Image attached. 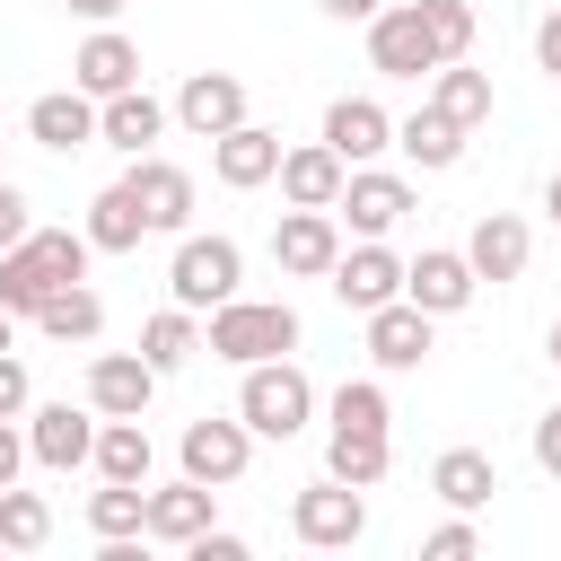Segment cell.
Segmentation results:
<instances>
[{
	"label": "cell",
	"mask_w": 561,
	"mask_h": 561,
	"mask_svg": "<svg viewBox=\"0 0 561 561\" xmlns=\"http://www.w3.org/2000/svg\"><path fill=\"white\" fill-rule=\"evenodd\" d=\"M140 237H149L140 193H131V184H105V193L88 202V245H96V254H140Z\"/></svg>",
	"instance_id": "cell-26"
},
{
	"label": "cell",
	"mask_w": 561,
	"mask_h": 561,
	"mask_svg": "<svg viewBox=\"0 0 561 561\" xmlns=\"http://www.w3.org/2000/svg\"><path fill=\"white\" fill-rule=\"evenodd\" d=\"M53 543V508L35 500V491H0V552H44Z\"/></svg>",
	"instance_id": "cell-34"
},
{
	"label": "cell",
	"mask_w": 561,
	"mask_h": 561,
	"mask_svg": "<svg viewBox=\"0 0 561 561\" xmlns=\"http://www.w3.org/2000/svg\"><path fill=\"white\" fill-rule=\"evenodd\" d=\"M202 351L210 359H228V368H254V359H280V351H298V307L289 298H219L210 316H202Z\"/></svg>",
	"instance_id": "cell-2"
},
{
	"label": "cell",
	"mask_w": 561,
	"mask_h": 561,
	"mask_svg": "<svg viewBox=\"0 0 561 561\" xmlns=\"http://www.w3.org/2000/svg\"><path fill=\"white\" fill-rule=\"evenodd\" d=\"M175 123V105H158L149 88H123V96H105L96 105V140L105 149H123V158H149V140Z\"/></svg>",
	"instance_id": "cell-22"
},
{
	"label": "cell",
	"mask_w": 561,
	"mask_h": 561,
	"mask_svg": "<svg viewBox=\"0 0 561 561\" xmlns=\"http://www.w3.org/2000/svg\"><path fill=\"white\" fill-rule=\"evenodd\" d=\"M403 210H412V184L386 175V167H351V184L333 202V219H351V237H394Z\"/></svg>",
	"instance_id": "cell-12"
},
{
	"label": "cell",
	"mask_w": 561,
	"mask_h": 561,
	"mask_svg": "<svg viewBox=\"0 0 561 561\" xmlns=\"http://www.w3.org/2000/svg\"><path fill=\"white\" fill-rule=\"evenodd\" d=\"M421 18H430V35H438V61H465V53H473V9H465V0H421Z\"/></svg>",
	"instance_id": "cell-36"
},
{
	"label": "cell",
	"mask_w": 561,
	"mask_h": 561,
	"mask_svg": "<svg viewBox=\"0 0 561 561\" xmlns=\"http://www.w3.org/2000/svg\"><path fill=\"white\" fill-rule=\"evenodd\" d=\"M430 324H438V316H430V307H412V298L368 307V359H377V368H394V377H403V368H421V359H430Z\"/></svg>",
	"instance_id": "cell-17"
},
{
	"label": "cell",
	"mask_w": 561,
	"mask_h": 561,
	"mask_svg": "<svg viewBox=\"0 0 561 561\" xmlns=\"http://www.w3.org/2000/svg\"><path fill=\"white\" fill-rule=\"evenodd\" d=\"M535 70H543V79H561V9H552V18H535Z\"/></svg>",
	"instance_id": "cell-41"
},
{
	"label": "cell",
	"mask_w": 561,
	"mask_h": 561,
	"mask_svg": "<svg viewBox=\"0 0 561 561\" xmlns=\"http://www.w3.org/2000/svg\"><path fill=\"white\" fill-rule=\"evenodd\" d=\"M35 412V386H26V359L0 351V421H26Z\"/></svg>",
	"instance_id": "cell-38"
},
{
	"label": "cell",
	"mask_w": 561,
	"mask_h": 561,
	"mask_svg": "<svg viewBox=\"0 0 561 561\" xmlns=\"http://www.w3.org/2000/svg\"><path fill=\"white\" fill-rule=\"evenodd\" d=\"M96 482H149V465H158V447H149V430L140 421H105L96 430Z\"/></svg>",
	"instance_id": "cell-31"
},
{
	"label": "cell",
	"mask_w": 561,
	"mask_h": 561,
	"mask_svg": "<svg viewBox=\"0 0 561 561\" xmlns=\"http://www.w3.org/2000/svg\"><path fill=\"white\" fill-rule=\"evenodd\" d=\"M543 210H552V228H561V175H552V184H543Z\"/></svg>",
	"instance_id": "cell-47"
},
{
	"label": "cell",
	"mask_w": 561,
	"mask_h": 561,
	"mask_svg": "<svg viewBox=\"0 0 561 561\" xmlns=\"http://www.w3.org/2000/svg\"><path fill=\"white\" fill-rule=\"evenodd\" d=\"M184 552H193V561H245V543H237V535H219V526H210V535H193Z\"/></svg>",
	"instance_id": "cell-43"
},
{
	"label": "cell",
	"mask_w": 561,
	"mask_h": 561,
	"mask_svg": "<svg viewBox=\"0 0 561 561\" xmlns=\"http://www.w3.org/2000/svg\"><path fill=\"white\" fill-rule=\"evenodd\" d=\"M175 123H184L193 140L237 131V123H245V79H237V70H193V79L175 88Z\"/></svg>",
	"instance_id": "cell-13"
},
{
	"label": "cell",
	"mask_w": 561,
	"mask_h": 561,
	"mask_svg": "<svg viewBox=\"0 0 561 561\" xmlns=\"http://www.w3.org/2000/svg\"><path fill=\"white\" fill-rule=\"evenodd\" d=\"M386 421H394V403H386V386H377V377L333 386V430H386Z\"/></svg>",
	"instance_id": "cell-35"
},
{
	"label": "cell",
	"mask_w": 561,
	"mask_h": 561,
	"mask_svg": "<svg viewBox=\"0 0 561 561\" xmlns=\"http://www.w3.org/2000/svg\"><path fill=\"white\" fill-rule=\"evenodd\" d=\"M149 394H158V368H149L140 351H96V359H88V403H96L105 421H140Z\"/></svg>",
	"instance_id": "cell-15"
},
{
	"label": "cell",
	"mask_w": 561,
	"mask_h": 561,
	"mask_svg": "<svg viewBox=\"0 0 561 561\" xmlns=\"http://www.w3.org/2000/svg\"><path fill=\"white\" fill-rule=\"evenodd\" d=\"M368 70H377V79H430V70H438V35H430L421 0L368 18Z\"/></svg>",
	"instance_id": "cell-6"
},
{
	"label": "cell",
	"mask_w": 561,
	"mask_h": 561,
	"mask_svg": "<svg viewBox=\"0 0 561 561\" xmlns=\"http://www.w3.org/2000/svg\"><path fill=\"white\" fill-rule=\"evenodd\" d=\"M193 351H202V316H193V307H158V316L140 324V359H149L158 377H175Z\"/></svg>",
	"instance_id": "cell-30"
},
{
	"label": "cell",
	"mask_w": 561,
	"mask_h": 561,
	"mask_svg": "<svg viewBox=\"0 0 561 561\" xmlns=\"http://www.w3.org/2000/svg\"><path fill=\"white\" fill-rule=\"evenodd\" d=\"M26 456H35V447H26V430H18V421H0V491L26 473Z\"/></svg>",
	"instance_id": "cell-40"
},
{
	"label": "cell",
	"mask_w": 561,
	"mask_h": 561,
	"mask_svg": "<svg viewBox=\"0 0 561 561\" xmlns=\"http://www.w3.org/2000/svg\"><path fill=\"white\" fill-rule=\"evenodd\" d=\"M272 263L289 272V280H324L333 263H342V219L333 210H280V228H272Z\"/></svg>",
	"instance_id": "cell-7"
},
{
	"label": "cell",
	"mask_w": 561,
	"mask_h": 561,
	"mask_svg": "<svg viewBox=\"0 0 561 561\" xmlns=\"http://www.w3.org/2000/svg\"><path fill=\"white\" fill-rule=\"evenodd\" d=\"M167 289H175V307H193V316H210L219 298H237L245 289V254H237V237H175V263H167Z\"/></svg>",
	"instance_id": "cell-4"
},
{
	"label": "cell",
	"mask_w": 561,
	"mask_h": 561,
	"mask_svg": "<svg viewBox=\"0 0 561 561\" xmlns=\"http://www.w3.org/2000/svg\"><path fill=\"white\" fill-rule=\"evenodd\" d=\"M175 456H184V473H193V482L228 491V482H245V465H254V430H245V421H210V412H202V421H184V447H175Z\"/></svg>",
	"instance_id": "cell-9"
},
{
	"label": "cell",
	"mask_w": 561,
	"mask_h": 561,
	"mask_svg": "<svg viewBox=\"0 0 561 561\" xmlns=\"http://www.w3.org/2000/svg\"><path fill=\"white\" fill-rule=\"evenodd\" d=\"M421 552H430V561H473V552H482V535H473V526H465V508H456L447 526H430V535H421Z\"/></svg>",
	"instance_id": "cell-37"
},
{
	"label": "cell",
	"mask_w": 561,
	"mask_h": 561,
	"mask_svg": "<svg viewBox=\"0 0 561 561\" xmlns=\"http://www.w3.org/2000/svg\"><path fill=\"white\" fill-rule=\"evenodd\" d=\"M9 342H18V307H0V351H9Z\"/></svg>",
	"instance_id": "cell-46"
},
{
	"label": "cell",
	"mask_w": 561,
	"mask_h": 561,
	"mask_svg": "<svg viewBox=\"0 0 561 561\" xmlns=\"http://www.w3.org/2000/svg\"><path fill=\"white\" fill-rule=\"evenodd\" d=\"M526 254H535V237H526V219H517V210H482V219H473V237H465V263H473L491 289H500V280H517V272H526Z\"/></svg>",
	"instance_id": "cell-23"
},
{
	"label": "cell",
	"mask_w": 561,
	"mask_h": 561,
	"mask_svg": "<svg viewBox=\"0 0 561 561\" xmlns=\"http://www.w3.org/2000/svg\"><path fill=\"white\" fill-rule=\"evenodd\" d=\"M26 140H35V149H61V158L88 149V140H96V96H88V88L35 96V105H26Z\"/></svg>",
	"instance_id": "cell-21"
},
{
	"label": "cell",
	"mask_w": 561,
	"mask_h": 561,
	"mask_svg": "<svg viewBox=\"0 0 561 561\" xmlns=\"http://www.w3.org/2000/svg\"><path fill=\"white\" fill-rule=\"evenodd\" d=\"M324 289H333L351 316H368V307L403 298V263L386 254V237H359V245H342V263L324 272Z\"/></svg>",
	"instance_id": "cell-10"
},
{
	"label": "cell",
	"mask_w": 561,
	"mask_h": 561,
	"mask_svg": "<svg viewBox=\"0 0 561 561\" xmlns=\"http://www.w3.org/2000/svg\"><path fill=\"white\" fill-rule=\"evenodd\" d=\"M26 324H35V333H53V342H96V333H105V298H96L88 280H70V289H53Z\"/></svg>",
	"instance_id": "cell-29"
},
{
	"label": "cell",
	"mask_w": 561,
	"mask_h": 561,
	"mask_svg": "<svg viewBox=\"0 0 561 561\" xmlns=\"http://www.w3.org/2000/svg\"><path fill=\"white\" fill-rule=\"evenodd\" d=\"M535 465H543V473L561 482V403H552V412L535 421Z\"/></svg>",
	"instance_id": "cell-42"
},
{
	"label": "cell",
	"mask_w": 561,
	"mask_h": 561,
	"mask_svg": "<svg viewBox=\"0 0 561 561\" xmlns=\"http://www.w3.org/2000/svg\"><path fill=\"white\" fill-rule=\"evenodd\" d=\"M237 421L254 430V438H298L307 421H316V386H307V368L280 351V359H254L245 368V386H237Z\"/></svg>",
	"instance_id": "cell-3"
},
{
	"label": "cell",
	"mask_w": 561,
	"mask_h": 561,
	"mask_svg": "<svg viewBox=\"0 0 561 561\" xmlns=\"http://www.w3.org/2000/svg\"><path fill=\"white\" fill-rule=\"evenodd\" d=\"M219 526V491L210 482H158L149 491V543H193V535H210Z\"/></svg>",
	"instance_id": "cell-19"
},
{
	"label": "cell",
	"mask_w": 561,
	"mask_h": 561,
	"mask_svg": "<svg viewBox=\"0 0 561 561\" xmlns=\"http://www.w3.org/2000/svg\"><path fill=\"white\" fill-rule=\"evenodd\" d=\"M289 535L307 543V552H342V543H359L368 535V500H359V482H307L298 500H289Z\"/></svg>",
	"instance_id": "cell-5"
},
{
	"label": "cell",
	"mask_w": 561,
	"mask_h": 561,
	"mask_svg": "<svg viewBox=\"0 0 561 561\" xmlns=\"http://www.w3.org/2000/svg\"><path fill=\"white\" fill-rule=\"evenodd\" d=\"M26 228H35V210H26V193H18L9 175H0V254H9V245H18Z\"/></svg>",
	"instance_id": "cell-39"
},
{
	"label": "cell",
	"mask_w": 561,
	"mask_h": 561,
	"mask_svg": "<svg viewBox=\"0 0 561 561\" xmlns=\"http://www.w3.org/2000/svg\"><path fill=\"white\" fill-rule=\"evenodd\" d=\"M210 175H219L228 193H254V184H272V175H280V131H263V123H237V131H219V140H210Z\"/></svg>",
	"instance_id": "cell-18"
},
{
	"label": "cell",
	"mask_w": 561,
	"mask_h": 561,
	"mask_svg": "<svg viewBox=\"0 0 561 561\" xmlns=\"http://www.w3.org/2000/svg\"><path fill=\"white\" fill-rule=\"evenodd\" d=\"M324 140H333L351 167H368L377 149H394V114H386L377 96H333V105H324Z\"/></svg>",
	"instance_id": "cell-24"
},
{
	"label": "cell",
	"mask_w": 561,
	"mask_h": 561,
	"mask_svg": "<svg viewBox=\"0 0 561 561\" xmlns=\"http://www.w3.org/2000/svg\"><path fill=\"white\" fill-rule=\"evenodd\" d=\"M88 228H26L9 254H0V307H18V316H35L53 289H70V280H88Z\"/></svg>",
	"instance_id": "cell-1"
},
{
	"label": "cell",
	"mask_w": 561,
	"mask_h": 561,
	"mask_svg": "<svg viewBox=\"0 0 561 561\" xmlns=\"http://www.w3.org/2000/svg\"><path fill=\"white\" fill-rule=\"evenodd\" d=\"M61 9H70V18H88V26H114V9H123V0H61Z\"/></svg>",
	"instance_id": "cell-45"
},
{
	"label": "cell",
	"mask_w": 561,
	"mask_h": 561,
	"mask_svg": "<svg viewBox=\"0 0 561 561\" xmlns=\"http://www.w3.org/2000/svg\"><path fill=\"white\" fill-rule=\"evenodd\" d=\"M316 9H324V18H333V26H368V18H377V9H386V0H316Z\"/></svg>",
	"instance_id": "cell-44"
},
{
	"label": "cell",
	"mask_w": 561,
	"mask_h": 561,
	"mask_svg": "<svg viewBox=\"0 0 561 561\" xmlns=\"http://www.w3.org/2000/svg\"><path fill=\"white\" fill-rule=\"evenodd\" d=\"M342 184H351V158H342L333 140H298V149H280V202H298V210H333Z\"/></svg>",
	"instance_id": "cell-14"
},
{
	"label": "cell",
	"mask_w": 561,
	"mask_h": 561,
	"mask_svg": "<svg viewBox=\"0 0 561 561\" xmlns=\"http://www.w3.org/2000/svg\"><path fill=\"white\" fill-rule=\"evenodd\" d=\"M473 289H482V272H473L456 245H421V254L403 263V298H412V307H430V316H465V307H473Z\"/></svg>",
	"instance_id": "cell-11"
},
{
	"label": "cell",
	"mask_w": 561,
	"mask_h": 561,
	"mask_svg": "<svg viewBox=\"0 0 561 561\" xmlns=\"http://www.w3.org/2000/svg\"><path fill=\"white\" fill-rule=\"evenodd\" d=\"M88 535H96V543L149 535V482H105V491H88Z\"/></svg>",
	"instance_id": "cell-32"
},
{
	"label": "cell",
	"mask_w": 561,
	"mask_h": 561,
	"mask_svg": "<svg viewBox=\"0 0 561 561\" xmlns=\"http://www.w3.org/2000/svg\"><path fill=\"white\" fill-rule=\"evenodd\" d=\"M386 465H394V438H386V430H333V438H324V473H333V482L377 491Z\"/></svg>",
	"instance_id": "cell-28"
},
{
	"label": "cell",
	"mask_w": 561,
	"mask_h": 561,
	"mask_svg": "<svg viewBox=\"0 0 561 561\" xmlns=\"http://www.w3.org/2000/svg\"><path fill=\"white\" fill-rule=\"evenodd\" d=\"M123 184L140 193L149 237H184V228H193V175H184L175 158H131V175H123Z\"/></svg>",
	"instance_id": "cell-16"
},
{
	"label": "cell",
	"mask_w": 561,
	"mask_h": 561,
	"mask_svg": "<svg viewBox=\"0 0 561 561\" xmlns=\"http://www.w3.org/2000/svg\"><path fill=\"white\" fill-rule=\"evenodd\" d=\"M70 88H88L96 105H105V96H123V88H140V53H131V35L96 26V35L70 53Z\"/></svg>",
	"instance_id": "cell-20"
},
{
	"label": "cell",
	"mask_w": 561,
	"mask_h": 561,
	"mask_svg": "<svg viewBox=\"0 0 561 561\" xmlns=\"http://www.w3.org/2000/svg\"><path fill=\"white\" fill-rule=\"evenodd\" d=\"M543 359H552V368H561V324H552V342H543Z\"/></svg>",
	"instance_id": "cell-48"
},
{
	"label": "cell",
	"mask_w": 561,
	"mask_h": 561,
	"mask_svg": "<svg viewBox=\"0 0 561 561\" xmlns=\"http://www.w3.org/2000/svg\"><path fill=\"white\" fill-rule=\"evenodd\" d=\"M96 430H105V412H96V403H88V412H79V403H35V412H26V447H35V465H44V473L88 465V456H96Z\"/></svg>",
	"instance_id": "cell-8"
},
{
	"label": "cell",
	"mask_w": 561,
	"mask_h": 561,
	"mask_svg": "<svg viewBox=\"0 0 561 561\" xmlns=\"http://www.w3.org/2000/svg\"><path fill=\"white\" fill-rule=\"evenodd\" d=\"M430 105H447L465 131L473 123H491V70H465V61H438L430 70Z\"/></svg>",
	"instance_id": "cell-33"
},
{
	"label": "cell",
	"mask_w": 561,
	"mask_h": 561,
	"mask_svg": "<svg viewBox=\"0 0 561 561\" xmlns=\"http://www.w3.org/2000/svg\"><path fill=\"white\" fill-rule=\"evenodd\" d=\"M394 149H403L421 175H447V167L465 158V123H456L447 105H421V114H403V123H394Z\"/></svg>",
	"instance_id": "cell-25"
},
{
	"label": "cell",
	"mask_w": 561,
	"mask_h": 561,
	"mask_svg": "<svg viewBox=\"0 0 561 561\" xmlns=\"http://www.w3.org/2000/svg\"><path fill=\"white\" fill-rule=\"evenodd\" d=\"M430 491H438L447 508H465V517H473V508H491V491H500V465H491L482 447H447V456L430 465Z\"/></svg>",
	"instance_id": "cell-27"
}]
</instances>
